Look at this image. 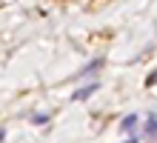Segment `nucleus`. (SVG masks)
I'll use <instances>...</instances> for the list:
<instances>
[{"mask_svg": "<svg viewBox=\"0 0 157 143\" xmlns=\"http://www.w3.org/2000/svg\"><path fill=\"white\" fill-rule=\"evenodd\" d=\"M146 137H149V140L157 137V114H151V117L146 120Z\"/></svg>", "mask_w": 157, "mask_h": 143, "instance_id": "f257e3e1", "label": "nucleus"}, {"mask_svg": "<svg viewBox=\"0 0 157 143\" xmlns=\"http://www.w3.org/2000/svg\"><path fill=\"white\" fill-rule=\"evenodd\" d=\"M97 89V83H91V86H86V89H80V92H75V100H83V97H89L91 92Z\"/></svg>", "mask_w": 157, "mask_h": 143, "instance_id": "f03ea898", "label": "nucleus"}, {"mask_svg": "<svg viewBox=\"0 0 157 143\" xmlns=\"http://www.w3.org/2000/svg\"><path fill=\"white\" fill-rule=\"evenodd\" d=\"M134 123H137V117H134V114H128V117L123 120V129H126V132H132V126H134Z\"/></svg>", "mask_w": 157, "mask_h": 143, "instance_id": "7ed1b4c3", "label": "nucleus"}, {"mask_svg": "<svg viewBox=\"0 0 157 143\" xmlns=\"http://www.w3.org/2000/svg\"><path fill=\"white\" fill-rule=\"evenodd\" d=\"M146 83H149V86H157V72H151L149 77H146Z\"/></svg>", "mask_w": 157, "mask_h": 143, "instance_id": "20e7f679", "label": "nucleus"}, {"mask_svg": "<svg viewBox=\"0 0 157 143\" xmlns=\"http://www.w3.org/2000/svg\"><path fill=\"white\" fill-rule=\"evenodd\" d=\"M126 143H137V140H134V137H128V140H126Z\"/></svg>", "mask_w": 157, "mask_h": 143, "instance_id": "39448f33", "label": "nucleus"}]
</instances>
